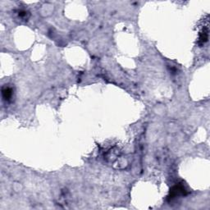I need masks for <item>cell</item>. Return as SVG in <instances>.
Returning a JSON list of instances; mask_svg holds the SVG:
<instances>
[{"label": "cell", "mask_w": 210, "mask_h": 210, "mask_svg": "<svg viewBox=\"0 0 210 210\" xmlns=\"http://www.w3.org/2000/svg\"><path fill=\"white\" fill-rule=\"evenodd\" d=\"M185 188L180 185L178 186H175L172 189L170 192V195H169V199H173L175 197H177V195H180V194H184L185 193Z\"/></svg>", "instance_id": "obj_1"}, {"label": "cell", "mask_w": 210, "mask_h": 210, "mask_svg": "<svg viewBox=\"0 0 210 210\" xmlns=\"http://www.w3.org/2000/svg\"><path fill=\"white\" fill-rule=\"evenodd\" d=\"M3 97L5 100H9L13 96V89L10 87H5L3 89Z\"/></svg>", "instance_id": "obj_2"}, {"label": "cell", "mask_w": 210, "mask_h": 210, "mask_svg": "<svg viewBox=\"0 0 210 210\" xmlns=\"http://www.w3.org/2000/svg\"><path fill=\"white\" fill-rule=\"evenodd\" d=\"M208 38H209L208 30L203 29L200 34V42L201 44H204L208 40Z\"/></svg>", "instance_id": "obj_3"}]
</instances>
